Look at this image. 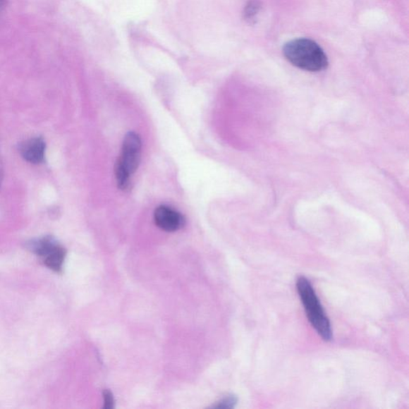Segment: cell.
I'll return each mask as SVG.
<instances>
[{"label":"cell","instance_id":"cell-1","mask_svg":"<svg viewBox=\"0 0 409 409\" xmlns=\"http://www.w3.org/2000/svg\"><path fill=\"white\" fill-rule=\"evenodd\" d=\"M283 54L288 62L307 71H322L329 66L326 53L315 41L310 39L300 38L288 42L283 47Z\"/></svg>","mask_w":409,"mask_h":409},{"label":"cell","instance_id":"cell-2","mask_svg":"<svg viewBox=\"0 0 409 409\" xmlns=\"http://www.w3.org/2000/svg\"><path fill=\"white\" fill-rule=\"evenodd\" d=\"M142 140L135 132L125 136L122 152L114 165L118 188L126 191L130 188V177L138 170L141 161Z\"/></svg>","mask_w":409,"mask_h":409},{"label":"cell","instance_id":"cell-3","mask_svg":"<svg viewBox=\"0 0 409 409\" xmlns=\"http://www.w3.org/2000/svg\"><path fill=\"white\" fill-rule=\"evenodd\" d=\"M298 291L312 326L324 341H329L333 338L332 329L319 300L314 288L305 276H300L297 281Z\"/></svg>","mask_w":409,"mask_h":409},{"label":"cell","instance_id":"cell-4","mask_svg":"<svg viewBox=\"0 0 409 409\" xmlns=\"http://www.w3.org/2000/svg\"><path fill=\"white\" fill-rule=\"evenodd\" d=\"M155 225L166 232H176L185 225V216L177 210L164 204L155 209L154 213Z\"/></svg>","mask_w":409,"mask_h":409},{"label":"cell","instance_id":"cell-5","mask_svg":"<svg viewBox=\"0 0 409 409\" xmlns=\"http://www.w3.org/2000/svg\"><path fill=\"white\" fill-rule=\"evenodd\" d=\"M46 142L43 138H32L20 144V152L22 157L30 164H39L44 161Z\"/></svg>","mask_w":409,"mask_h":409},{"label":"cell","instance_id":"cell-6","mask_svg":"<svg viewBox=\"0 0 409 409\" xmlns=\"http://www.w3.org/2000/svg\"><path fill=\"white\" fill-rule=\"evenodd\" d=\"M59 244L52 236H46L39 239H33L28 243V248L36 255L44 257L48 252Z\"/></svg>","mask_w":409,"mask_h":409},{"label":"cell","instance_id":"cell-7","mask_svg":"<svg viewBox=\"0 0 409 409\" xmlns=\"http://www.w3.org/2000/svg\"><path fill=\"white\" fill-rule=\"evenodd\" d=\"M66 254V250L61 245L58 244L43 257L44 264L54 271L59 272L63 269Z\"/></svg>","mask_w":409,"mask_h":409},{"label":"cell","instance_id":"cell-8","mask_svg":"<svg viewBox=\"0 0 409 409\" xmlns=\"http://www.w3.org/2000/svg\"><path fill=\"white\" fill-rule=\"evenodd\" d=\"M261 9L260 0H249L244 9V19L248 21L254 20Z\"/></svg>","mask_w":409,"mask_h":409},{"label":"cell","instance_id":"cell-9","mask_svg":"<svg viewBox=\"0 0 409 409\" xmlns=\"http://www.w3.org/2000/svg\"><path fill=\"white\" fill-rule=\"evenodd\" d=\"M238 403V398L236 396L230 395L226 396L225 398L220 401L218 404H216L215 408H233L236 407Z\"/></svg>","mask_w":409,"mask_h":409},{"label":"cell","instance_id":"cell-10","mask_svg":"<svg viewBox=\"0 0 409 409\" xmlns=\"http://www.w3.org/2000/svg\"><path fill=\"white\" fill-rule=\"evenodd\" d=\"M102 396H104V408L106 409H111L114 408V399L113 396V393L111 392L110 390L105 389L104 393H102Z\"/></svg>","mask_w":409,"mask_h":409},{"label":"cell","instance_id":"cell-11","mask_svg":"<svg viewBox=\"0 0 409 409\" xmlns=\"http://www.w3.org/2000/svg\"><path fill=\"white\" fill-rule=\"evenodd\" d=\"M3 178H4V172L1 166H0V188H1Z\"/></svg>","mask_w":409,"mask_h":409},{"label":"cell","instance_id":"cell-12","mask_svg":"<svg viewBox=\"0 0 409 409\" xmlns=\"http://www.w3.org/2000/svg\"><path fill=\"white\" fill-rule=\"evenodd\" d=\"M5 4L6 0H0V12L4 9Z\"/></svg>","mask_w":409,"mask_h":409}]
</instances>
